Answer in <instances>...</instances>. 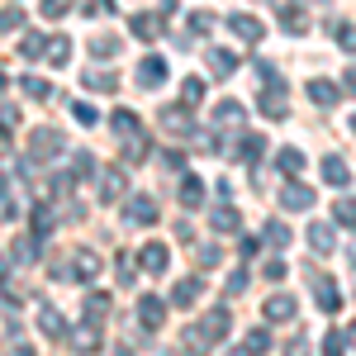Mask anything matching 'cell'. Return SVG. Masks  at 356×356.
I'll return each mask as SVG.
<instances>
[{"instance_id": "6da1fadb", "label": "cell", "mask_w": 356, "mask_h": 356, "mask_svg": "<svg viewBox=\"0 0 356 356\" xmlns=\"http://www.w3.org/2000/svg\"><path fill=\"white\" fill-rule=\"evenodd\" d=\"M228 337V309H209L191 332H186V352H209Z\"/></svg>"}, {"instance_id": "7a4b0ae2", "label": "cell", "mask_w": 356, "mask_h": 356, "mask_svg": "<svg viewBox=\"0 0 356 356\" xmlns=\"http://www.w3.org/2000/svg\"><path fill=\"white\" fill-rule=\"evenodd\" d=\"M162 129L171 138H191L200 134V119L191 114V105H171V110H162Z\"/></svg>"}, {"instance_id": "3957f363", "label": "cell", "mask_w": 356, "mask_h": 356, "mask_svg": "<svg viewBox=\"0 0 356 356\" xmlns=\"http://www.w3.org/2000/svg\"><path fill=\"white\" fill-rule=\"evenodd\" d=\"M29 147H33L38 162H48V157H62V152H67V138H62V129H38Z\"/></svg>"}, {"instance_id": "277c9868", "label": "cell", "mask_w": 356, "mask_h": 356, "mask_svg": "<svg viewBox=\"0 0 356 356\" xmlns=\"http://www.w3.org/2000/svg\"><path fill=\"white\" fill-rule=\"evenodd\" d=\"M124 219L129 223H152L157 219V200H152V195H124Z\"/></svg>"}, {"instance_id": "5b68a950", "label": "cell", "mask_w": 356, "mask_h": 356, "mask_svg": "<svg viewBox=\"0 0 356 356\" xmlns=\"http://www.w3.org/2000/svg\"><path fill=\"white\" fill-rule=\"evenodd\" d=\"M166 76H171V67H166V57H143V62H138V86H143V90H152V86H162Z\"/></svg>"}, {"instance_id": "8992f818", "label": "cell", "mask_w": 356, "mask_h": 356, "mask_svg": "<svg viewBox=\"0 0 356 356\" xmlns=\"http://www.w3.org/2000/svg\"><path fill=\"white\" fill-rule=\"evenodd\" d=\"M309 290L318 295V309H323V314H337V309H342V290L332 285L328 275H309Z\"/></svg>"}, {"instance_id": "52a82bcc", "label": "cell", "mask_w": 356, "mask_h": 356, "mask_svg": "<svg viewBox=\"0 0 356 356\" xmlns=\"http://www.w3.org/2000/svg\"><path fill=\"white\" fill-rule=\"evenodd\" d=\"M228 29H233V38H243V43H261L266 38V29H261V19L257 15H228Z\"/></svg>"}, {"instance_id": "ba28073f", "label": "cell", "mask_w": 356, "mask_h": 356, "mask_svg": "<svg viewBox=\"0 0 356 356\" xmlns=\"http://www.w3.org/2000/svg\"><path fill=\"white\" fill-rule=\"evenodd\" d=\"M261 114L266 119H285L290 114V105H285V81H271L261 90Z\"/></svg>"}, {"instance_id": "9c48e42d", "label": "cell", "mask_w": 356, "mask_h": 356, "mask_svg": "<svg viewBox=\"0 0 356 356\" xmlns=\"http://www.w3.org/2000/svg\"><path fill=\"white\" fill-rule=\"evenodd\" d=\"M138 261H143V271L162 275L166 266H171V247H166V243H147L143 252H138Z\"/></svg>"}, {"instance_id": "30bf717a", "label": "cell", "mask_w": 356, "mask_h": 356, "mask_svg": "<svg viewBox=\"0 0 356 356\" xmlns=\"http://www.w3.org/2000/svg\"><path fill=\"white\" fill-rule=\"evenodd\" d=\"M138 318H143V328H147V332H157V328H162V318H166V304L157 300V295H143V300H138Z\"/></svg>"}, {"instance_id": "8fae6325", "label": "cell", "mask_w": 356, "mask_h": 356, "mask_svg": "<svg viewBox=\"0 0 356 356\" xmlns=\"http://www.w3.org/2000/svg\"><path fill=\"white\" fill-rule=\"evenodd\" d=\"M200 295H204V275H186V280H181L176 290H171V304H181V309H191V304L200 300Z\"/></svg>"}, {"instance_id": "7c38bea8", "label": "cell", "mask_w": 356, "mask_h": 356, "mask_svg": "<svg viewBox=\"0 0 356 356\" xmlns=\"http://www.w3.org/2000/svg\"><path fill=\"white\" fill-rule=\"evenodd\" d=\"M124 191H129L124 171H119V166H105V171H100V200H119Z\"/></svg>"}, {"instance_id": "4fadbf2b", "label": "cell", "mask_w": 356, "mask_h": 356, "mask_svg": "<svg viewBox=\"0 0 356 356\" xmlns=\"http://www.w3.org/2000/svg\"><path fill=\"white\" fill-rule=\"evenodd\" d=\"M280 204L300 214V209H309V204H314V191H309V186H300V181H290V186L280 191Z\"/></svg>"}, {"instance_id": "5bb4252c", "label": "cell", "mask_w": 356, "mask_h": 356, "mask_svg": "<svg viewBox=\"0 0 356 356\" xmlns=\"http://www.w3.org/2000/svg\"><path fill=\"white\" fill-rule=\"evenodd\" d=\"M295 318V295H271L266 300V323H290Z\"/></svg>"}, {"instance_id": "9a60e30c", "label": "cell", "mask_w": 356, "mask_h": 356, "mask_svg": "<svg viewBox=\"0 0 356 356\" xmlns=\"http://www.w3.org/2000/svg\"><path fill=\"white\" fill-rule=\"evenodd\" d=\"M309 100H314L318 110H332V105H337V86L323 81V76H314V81H309Z\"/></svg>"}, {"instance_id": "2e32d148", "label": "cell", "mask_w": 356, "mask_h": 356, "mask_svg": "<svg viewBox=\"0 0 356 356\" xmlns=\"http://www.w3.org/2000/svg\"><path fill=\"white\" fill-rule=\"evenodd\" d=\"M332 247H337V238H332V228H328V223H309V252L328 257Z\"/></svg>"}, {"instance_id": "e0dca14e", "label": "cell", "mask_w": 356, "mask_h": 356, "mask_svg": "<svg viewBox=\"0 0 356 356\" xmlns=\"http://www.w3.org/2000/svg\"><path fill=\"white\" fill-rule=\"evenodd\" d=\"M209 72L214 76H233L238 72V57L228 53V48H209Z\"/></svg>"}, {"instance_id": "ac0fdd59", "label": "cell", "mask_w": 356, "mask_h": 356, "mask_svg": "<svg viewBox=\"0 0 356 356\" xmlns=\"http://www.w3.org/2000/svg\"><path fill=\"white\" fill-rule=\"evenodd\" d=\"M43 53H48V62H53V67H67V62H72V38H62V33H53Z\"/></svg>"}, {"instance_id": "d6986e66", "label": "cell", "mask_w": 356, "mask_h": 356, "mask_svg": "<svg viewBox=\"0 0 356 356\" xmlns=\"http://www.w3.org/2000/svg\"><path fill=\"white\" fill-rule=\"evenodd\" d=\"M323 181H328V186H347V181H352L347 162H342V157H323Z\"/></svg>"}, {"instance_id": "ffe728a7", "label": "cell", "mask_w": 356, "mask_h": 356, "mask_svg": "<svg viewBox=\"0 0 356 356\" xmlns=\"http://www.w3.org/2000/svg\"><path fill=\"white\" fill-rule=\"evenodd\" d=\"M72 266H76V271H72V280H95V271H100L95 252H76V257H72Z\"/></svg>"}, {"instance_id": "44dd1931", "label": "cell", "mask_w": 356, "mask_h": 356, "mask_svg": "<svg viewBox=\"0 0 356 356\" xmlns=\"http://www.w3.org/2000/svg\"><path fill=\"white\" fill-rule=\"evenodd\" d=\"M86 90H95V95H114V90H119V76H114V72H90V76H86Z\"/></svg>"}, {"instance_id": "7402d4cb", "label": "cell", "mask_w": 356, "mask_h": 356, "mask_svg": "<svg viewBox=\"0 0 356 356\" xmlns=\"http://www.w3.org/2000/svg\"><path fill=\"white\" fill-rule=\"evenodd\" d=\"M275 166H280L285 176H300V171H304V152H300V147H280V157H275Z\"/></svg>"}, {"instance_id": "603a6c76", "label": "cell", "mask_w": 356, "mask_h": 356, "mask_svg": "<svg viewBox=\"0 0 356 356\" xmlns=\"http://www.w3.org/2000/svg\"><path fill=\"white\" fill-rule=\"evenodd\" d=\"M110 124H114V134H119V138H134V134H143V129H138V114H134V110H114V119H110Z\"/></svg>"}, {"instance_id": "cb8c5ba5", "label": "cell", "mask_w": 356, "mask_h": 356, "mask_svg": "<svg viewBox=\"0 0 356 356\" xmlns=\"http://www.w3.org/2000/svg\"><path fill=\"white\" fill-rule=\"evenodd\" d=\"M19 86H24L29 100H53V86L43 81V76H19Z\"/></svg>"}, {"instance_id": "d4e9b609", "label": "cell", "mask_w": 356, "mask_h": 356, "mask_svg": "<svg viewBox=\"0 0 356 356\" xmlns=\"http://www.w3.org/2000/svg\"><path fill=\"white\" fill-rule=\"evenodd\" d=\"M129 29H134V38H143V43H152V38H157V19H152V15H134Z\"/></svg>"}, {"instance_id": "484cf974", "label": "cell", "mask_w": 356, "mask_h": 356, "mask_svg": "<svg viewBox=\"0 0 356 356\" xmlns=\"http://www.w3.org/2000/svg\"><path fill=\"white\" fill-rule=\"evenodd\" d=\"M38 328L48 332V337H67V323H62L57 309H43V314H38Z\"/></svg>"}, {"instance_id": "4316f807", "label": "cell", "mask_w": 356, "mask_h": 356, "mask_svg": "<svg viewBox=\"0 0 356 356\" xmlns=\"http://www.w3.org/2000/svg\"><path fill=\"white\" fill-rule=\"evenodd\" d=\"M76 352H100V328L95 323H81L76 328Z\"/></svg>"}, {"instance_id": "83f0119b", "label": "cell", "mask_w": 356, "mask_h": 356, "mask_svg": "<svg viewBox=\"0 0 356 356\" xmlns=\"http://www.w3.org/2000/svg\"><path fill=\"white\" fill-rule=\"evenodd\" d=\"M238 209H233V204H219V209H214V228H219V233H238Z\"/></svg>"}, {"instance_id": "f1b7e54d", "label": "cell", "mask_w": 356, "mask_h": 356, "mask_svg": "<svg viewBox=\"0 0 356 356\" xmlns=\"http://www.w3.org/2000/svg\"><path fill=\"white\" fill-rule=\"evenodd\" d=\"M247 356H266L271 352V337H266V328H252L247 332V347H243Z\"/></svg>"}, {"instance_id": "f546056e", "label": "cell", "mask_w": 356, "mask_h": 356, "mask_svg": "<svg viewBox=\"0 0 356 356\" xmlns=\"http://www.w3.org/2000/svg\"><path fill=\"white\" fill-rule=\"evenodd\" d=\"M200 200H204V181L200 176H186L181 181V204H200Z\"/></svg>"}, {"instance_id": "4dcf8cb0", "label": "cell", "mask_w": 356, "mask_h": 356, "mask_svg": "<svg viewBox=\"0 0 356 356\" xmlns=\"http://www.w3.org/2000/svg\"><path fill=\"white\" fill-rule=\"evenodd\" d=\"M261 152H266V138L247 134V138H243V152H238V157H243V162H261Z\"/></svg>"}, {"instance_id": "1f68e13d", "label": "cell", "mask_w": 356, "mask_h": 356, "mask_svg": "<svg viewBox=\"0 0 356 356\" xmlns=\"http://www.w3.org/2000/svg\"><path fill=\"white\" fill-rule=\"evenodd\" d=\"M214 119H219L223 129H233V124H243V105H238V100H223V105H219V114H214Z\"/></svg>"}, {"instance_id": "d6a6232c", "label": "cell", "mask_w": 356, "mask_h": 356, "mask_svg": "<svg viewBox=\"0 0 356 356\" xmlns=\"http://www.w3.org/2000/svg\"><path fill=\"white\" fill-rule=\"evenodd\" d=\"M332 219L342 223V228H356V200H337L332 204Z\"/></svg>"}, {"instance_id": "836d02e7", "label": "cell", "mask_w": 356, "mask_h": 356, "mask_svg": "<svg viewBox=\"0 0 356 356\" xmlns=\"http://www.w3.org/2000/svg\"><path fill=\"white\" fill-rule=\"evenodd\" d=\"M15 29H24V10H19V5L0 10V33H15Z\"/></svg>"}, {"instance_id": "e575fe53", "label": "cell", "mask_w": 356, "mask_h": 356, "mask_svg": "<svg viewBox=\"0 0 356 356\" xmlns=\"http://www.w3.org/2000/svg\"><path fill=\"white\" fill-rule=\"evenodd\" d=\"M200 100H204V81H200V76H191V81L181 86V105H200Z\"/></svg>"}, {"instance_id": "d590c367", "label": "cell", "mask_w": 356, "mask_h": 356, "mask_svg": "<svg viewBox=\"0 0 356 356\" xmlns=\"http://www.w3.org/2000/svg\"><path fill=\"white\" fill-rule=\"evenodd\" d=\"M72 114H76V124H81V129H95V124H100V110H95V105H72Z\"/></svg>"}, {"instance_id": "8d00e7d4", "label": "cell", "mask_w": 356, "mask_h": 356, "mask_svg": "<svg viewBox=\"0 0 356 356\" xmlns=\"http://www.w3.org/2000/svg\"><path fill=\"white\" fill-rule=\"evenodd\" d=\"M86 314H90V323H100V318L110 314V295H90V300H86Z\"/></svg>"}, {"instance_id": "74e56055", "label": "cell", "mask_w": 356, "mask_h": 356, "mask_svg": "<svg viewBox=\"0 0 356 356\" xmlns=\"http://www.w3.org/2000/svg\"><path fill=\"white\" fill-rule=\"evenodd\" d=\"M90 53H95V57H114V53H119V38H110V33L90 38Z\"/></svg>"}, {"instance_id": "f35d334b", "label": "cell", "mask_w": 356, "mask_h": 356, "mask_svg": "<svg viewBox=\"0 0 356 356\" xmlns=\"http://www.w3.org/2000/svg\"><path fill=\"white\" fill-rule=\"evenodd\" d=\"M43 48H48L43 33H24V43H19V53H24V57H43Z\"/></svg>"}, {"instance_id": "ab89813d", "label": "cell", "mask_w": 356, "mask_h": 356, "mask_svg": "<svg viewBox=\"0 0 356 356\" xmlns=\"http://www.w3.org/2000/svg\"><path fill=\"white\" fill-rule=\"evenodd\" d=\"M266 243H271L275 252H280V247H290V228H285V223H266Z\"/></svg>"}, {"instance_id": "60d3db41", "label": "cell", "mask_w": 356, "mask_h": 356, "mask_svg": "<svg viewBox=\"0 0 356 356\" xmlns=\"http://www.w3.org/2000/svg\"><path fill=\"white\" fill-rule=\"evenodd\" d=\"M332 33H337V43H342L347 53H356V29H352V24H342V19H332Z\"/></svg>"}, {"instance_id": "b9f144b4", "label": "cell", "mask_w": 356, "mask_h": 356, "mask_svg": "<svg viewBox=\"0 0 356 356\" xmlns=\"http://www.w3.org/2000/svg\"><path fill=\"white\" fill-rule=\"evenodd\" d=\"M38 10H43V19H62V15H72V0H43Z\"/></svg>"}, {"instance_id": "7bdbcfd3", "label": "cell", "mask_w": 356, "mask_h": 356, "mask_svg": "<svg viewBox=\"0 0 356 356\" xmlns=\"http://www.w3.org/2000/svg\"><path fill=\"white\" fill-rule=\"evenodd\" d=\"M323 356H347V337L342 332H328L323 337Z\"/></svg>"}, {"instance_id": "ee69618b", "label": "cell", "mask_w": 356, "mask_h": 356, "mask_svg": "<svg viewBox=\"0 0 356 356\" xmlns=\"http://www.w3.org/2000/svg\"><path fill=\"white\" fill-rule=\"evenodd\" d=\"M191 29H195V33H209V29H214V15H209V10H195V15H191Z\"/></svg>"}, {"instance_id": "f6af8a7d", "label": "cell", "mask_w": 356, "mask_h": 356, "mask_svg": "<svg viewBox=\"0 0 356 356\" xmlns=\"http://www.w3.org/2000/svg\"><path fill=\"white\" fill-rule=\"evenodd\" d=\"M280 19H285V29H290V33H304V29H309L300 10H280Z\"/></svg>"}, {"instance_id": "bcb514c9", "label": "cell", "mask_w": 356, "mask_h": 356, "mask_svg": "<svg viewBox=\"0 0 356 356\" xmlns=\"http://www.w3.org/2000/svg\"><path fill=\"white\" fill-rule=\"evenodd\" d=\"M15 257H19V261H33V257H38V243H33V238H19V243H15Z\"/></svg>"}, {"instance_id": "7dc6e473", "label": "cell", "mask_w": 356, "mask_h": 356, "mask_svg": "<svg viewBox=\"0 0 356 356\" xmlns=\"http://www.w3.org/2000/svg\"><path fill=\"white\" fill-rule=\"evenodd\" d=\"M114 271H119V280H124V285H134V261H129L124 252H119V261H114Z\"/></svg>"}, {"instance_id": "c3c4849f", "label": "cell", "mask_w": 356, "mask_h": 356, "mask_svg": "<svg viewBox=\"0 0 356 356\" xmlns=\"http://www.w3.org/2000/svg\"><path fill=\"white\" fill-rule=\"evenodd\" d=\"M86 15H90V19H100V15H114V0H90V5H86Z\"/></svg>"}, {"instance_id": "681fc988", "label": "cell", "mask_w": 356, "mask_h": 356, "mask_svg": "<svg viewBox=\"0 0 356 356\" xmlns=\"http://www.w3.org/2000/svg\"><path fill=\"white\" fill-rule=\"evenodd\" d=\"M223 290H228V295H243V290H247V271H233V275H228V285H223Z\"/></svg>"}, {"instance_id": "f907efd6", "label": "cell", "mask_w": 356, "mask_h": 356, "mask_svg": "<svg viewBox=\"0 0 356 356\" xmlns=\"http://www.w3.org/2000/svg\"><path fill=\"white\" fill-rule=\"evenodd\" d=\"M261 271L271 275V280H285V271H290V266H285V261H280V257H271V261H266V266H261Z\"/></svg>"}, {"instance_id": "816d5d0a", "label": "cell", "mask_w": 356, "mask_h": 356, "mask_svg": "<svg viewBox=\"0 0 356 356\" xmlns=\"http://www.w3.org/2000/svg\"><path fill=\"white\" fill-rule=\"evenodd\" d=\"M200 261H204V266H214V261H219V247H214V243L200 247Z\"/></svg>"}, {"instance_id": "f5cc1de1", "label": "cell", "mask_w": 356, "mask_h": 356, "mask_svg": "<svg viewBox=\"0 0 356 356\" xmlns=\"http://www.w3.org/2000/svg\"><path fill=\"white\" fill-rule=\"evenodd\" d=\"M342 86H347V90H352V95H356V67H352V72H347V76H342Z\"/></svg>"}, {"instance_id": "db71d44e", "label": "cell", "mask_w": 356, "mask_h": 356, "mask_svg": "<svg viewBox=\"0 0 356 356\" xmlns=\"http://www.w3.org/2000/svg\"><path fill=\"white\" fill-rule=\"evenodd\" d=\"M10 356H33V347H29V342H19V347H15Z\"/></svg>"}, {"instance_id": "11a10c76", "label": "cell", "mask_w": 356, "mask_h": 356, "mask_svg": "<svg viewBox=\"0 0 356 356\" xmlns=\"http://www.w3.org/2000/svg\"><path fill=\"white\" fill-rule=\"evenodd\" d=\"M5 143H10V129H0V147H5Z\"/></svg>"}, {"instance_id": "9f6ffc18", "label": "cell", "mask_w": 356, "mask_h": 356, "mask_svg": "<svg viewBox=\"0 0 356 356\" xmlns=\"http://www.w3.org/2000/svg\"><path fill=\"white\" fill-rule=\"evenodd\" d=\"M342 337H347V342H352V347H356V328H352V332H342Z\"/></svg>"}, {"instance_id": "6f0895ef", "label": "cell", "mask_w": 356, "mask_h": 356, "mask_svg": "<svg viewBox=\"0 0 356 356\" xmlns=\"http://www.w3.org/2000/svg\"><path fill=\"white\" fill-rule=\"evenodd\" d=\"M352 285H356V261H352Z\"/></svg>"}, {"instance_id": "680465c9", "label": "cell", "mask_w": 356, "mask_h": 356, "mask_svg": "<svg viewBox=\"0 0 356 356\" xmlns=\"http://www.w3.org/2000/svg\"><path fill=\"white\" fill-rule=\"evenodd\" d=\"M0 90H5V72H0Z\"/></svg>"}, {"instance_id": "91938a15", "label": "cell", "mask_w": 356, "mask_h": 356, "mask_svg": "<svg viewBox=\"0 0 356 356\" xmlns=\"http://www.w3.org/2000/svg\"><path fill=\"white\" fill-rule=\"evenodd\" d=\"M352 134H356V114H352Z\"/></svg>"}, {"instance_id": "94428289", "label": "cell", "mask_w": 356, "mask_h": 356, "mask_svg": "<svg viewBox=\"0 0 356 356\" xmlns=\"http://www.w3.org/2000/svg\"><path fill=\"white\" fill-rule=\"evenodd\" d=\"M228 356H247V352H228Z\"/></svg>"}]
</instances>
